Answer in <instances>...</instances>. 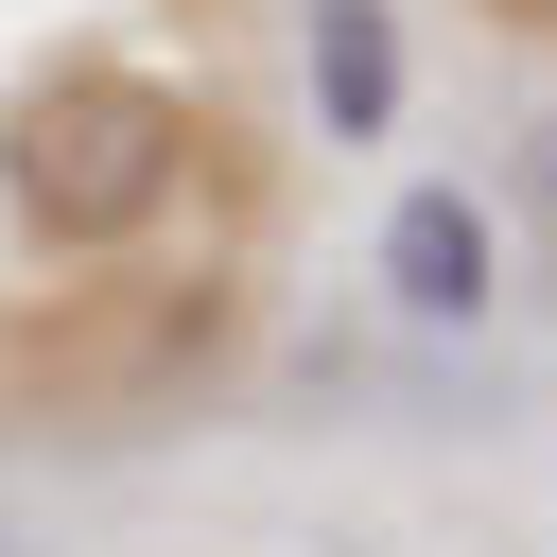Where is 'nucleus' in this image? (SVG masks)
Returning <instances> with one entry per match:
<instances>
[{
	"instance_id": "obj_1",
	"label": "nucleus",
	"mask_w": 557,
	"mask_h": 557,
	"mask_svg": "<svg viewBox=\"0 0 557 557\" xmlns=\"http://www.w3.org/2000/svg\"><path fill=\"white\" fill-rule=\"evenodd\" d=\"M174 174H191V104L139 87V70H52L0 122V191H17V226L52 261H122L174 209Z\"/></svg>"
},
{
	"instance_id": "obj_2",
	"label": "nucleus",
	"mask_w": 557,
	"mask_h": 557,
	"mask_svg": "<svg viewBox=\"0 0 557 557\" xmlns=\"http://www.w3.org/2000/svg\"><path fill=\"white\" fill-rule=\"evenodd\" d=\"M487 278H505V244H487L470 191H400V209H383V296H400L418 331H470Z\"/></svg>"
},
{
	"instance_id": "obj_3",
	"label": "nucleus",
	"mask_w": 557,
	"mask_h": 557,
	"mask_svg": "<svg viewBox=\"0 0 557 557\" xmlns=\"http://www.w3.org/2000/svg\"><path fill=\"white\" fill-rule=\"evenodd\" d=\"M313 122L331 139H383L400 122V17L383 0H313Z\"/></svg>"
},
{
	"instance_id": "obj_4",
	"label": "nucleus",
	"mask_w": 557,
	"mask_h": 557,
	"mask_svg": "<svg viewBox=\"0 0 557 557\" xmlns=\"http://www.w3.org/2000/svg\"><path fill=\"white\" fill-rule=\"evenodd\" d=\"M0 557H17V540H0Z\"/></svg>"
}]
</instances>
